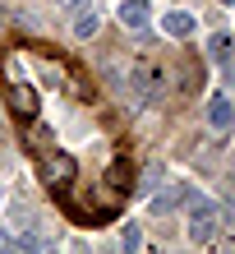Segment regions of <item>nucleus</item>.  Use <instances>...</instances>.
Segmentation results:
<instances>
[{
	"mask_svg": "<svg viewBox=\"0 0 235 254\" xmlns=\"http://www.w3.org/2000/svg\"><path fill=\"white\" fill-rule=\"evenodd\" d=\"M33 153H37V176L51 190H69V185H74L79 167H74V157H69V153H60V148H51V143H37Z\"/></svg>",
	"mask_w": 235,
	"mask_h": 254,
	"instance_id": "f257e3e1",
	"label": "nucleus"
},
{
	"mask_svg": "<svg viewBox=\"0 0 235 254\" xmlns=\"http://www.w3.org/2000/svg\"><path fill=\"white\" fill-rule=\"evenodd\" d=\"M217 227H222V203H212V199H194L189 203V241L194 245H208Z\"/></svg>",
	"mask_w": 235,
	"mask_h": 254,
	"instance_id": "f03ea898",
	"label": "nucleus"
},
{
	"mask_svg": "<svg viewBox=\"0 0 235 254\" xmlns=\"http://www.w3.org/2000/svg\"><path fill=\"white\" fill-rule=\"evenodd\" d=\"M5 245H14V241H9V236H5V231H0V250H5Z\"/></svg>",
	"mask_w": 235,
	"mask_h": 254,
	"instance_id": "f3484780",
	"label": "nucleus"
},
{
	"mask_svg": "<svg viewBox=\"0 0 235 254\" xmlns=\"http://www.w3.org/2000/svg\"><path fill=\"white\" fill-rule=\"evenodd\" d=\"M231 185H235V171H231Z\"/></svg>",
	"mask_w": 235,
	"mask_h": 254,
	"instance_id": "a211bd4d",
	"label": "nucleus"
},
{
	"mask_svg": "<svg viewBox=\"0 0 235 254\" xmlns=\"http://www.w3.org/2000/svg\"><path fill=\"white\" fill-rule=\"evenodd\" d=\"M157 185H161V167H148V176H143V194L157 190Z\"/></svg>",
	"mask_w": 235,
	"mask_h": 254,
	"instance_id": "ddd939ff",
	"label": "nucleus"
},
{
	"mask_svg": "<svg viewBox=\"0 0 235 254\" xmlns=\"http://www.w3.org/2000/svg\"><path fill=\"white\" fill-rule=\"evenodd\" d=\"M97 33H101V19H97L93 9H83V14H74V37H79V42H93Z\"/></svg>",
	"mask_w": 235,
	"mask_h": 254,
	"instance_id": "1a4fd4ad",
	"label": "nucleus"
},
{
	"mask_svg": "<svg viewBox=\"0 0 235 254\" xmlns=\"http://www.w3.org/2000/svg\"><path fill=\"white\" fill-rule=\"evenodd\" d=\"M106 185H111V190H120V194L129 190V162H115V167L106 171Z\"/></svg>",
	"mask_w": 235,
	"mask_h": 254,
	"instance_id": "9d476101",
	"label": "nucleus"
},
{
	"mask_svg": "<svg viewBox=\"0 0 235 254\" xmlns=\"http://www.w3.org/2000/svg\"><path fill=\"white\" fill-rule=\"evenodd\" d=\"M161 33H166V37H175V42L194 37V14H189V9H171L166 19H161Z\"/></svg>",
	"mask_w": 235,
	"mask_h": 254,
	"instance_id": "0eeeda50",
	"label": "nucleus"
},
{
	"mask_svg": "<svg viewBox=\"0 0 235 254\" xmlns=\"http://www.w3.org/2000/svg\"><path fill=\"white\" fill-rule=\"evenodd\" d=\"M14 245H19V250H37L42 241H37V236H33V231H28V236H19V241H14Z\"/></svg>",
	"mask_w": 235,
	"mask_h": 254,
	"instance_id": "2eb2a0df",
	"label": "nucleus"
},
{
	"mask_svg": "<svg viewBox=\"0 0 235 254\" xmlns=\"http://www.w3.org/2000/svg\"><path fill=\"white\" fill-rule=\"evenodd\" d=\"M208 56H212V61H226V56H231V37H226V33L208 37Z\"/></svg>",
	"mask_w": 235,
	"mask_h": 254,
	"instance_id": "9b49d317",
	"label": "nucleus"
},
{
	"mask_svg": "<svg viewBox=\"0 0 235 254\" xmlns=\"http://www.w3.org/2000/svg\"><path fill=\"white\" fill-rule=\"evenodd\" d=\"M120 245H125V250H139V245H143V227H139V222H125Z\"/></svg>",
	"mask_w": 235,
	"mask_h": 254,
	"instance_id": "f8f14e48",
	"label": "nucleus"
},
{
	"mask_svg": "<svg viewBox=\"0 0 235 254\" xmlns=\"http://www.w3.org/2000/svg\"><path fill=\"white\" fill-rule=\"evenodd\" d=\"M231 125H235V107H231V97H226V93H212V102H208V129L226 134Z\"/></svg>",
	"mask_w": 235,
	"mask_h": 254,
	"instance_id": "423d86ee",
	"label": "nucleus"
},
{
	"mask_svg": "<svg viewBox=\"0 0 235 254\" xmlns=\"http://www.w3.org/2000/svg\"><path fill=\"white\" fill-rule=\"evenodd\" d=\"M88 5H93V0H60V9H65V14H83Z\"/></svg>",
	"mask_w": 235,
	"mask_h": 254,
	"instance_id": "4468645a",
	"label": "nucleus"
},
{
	"mask_svg": "<svg viewBox=\"0 0 235 254\" xmlns=\"http://www.w3.org/2000/svg\"><path fill=\"white\" fill-rule=\"evenodd\" d=\"M222 217H226V222H235V203H231V208H222Z\"/></svg>",
	"mask_w": 235,
	"mask_h": 254,
	"instance_id": "dca6fc26",
	"label": "nucleus"
},
{
	"mask_svg": "<svg viewBox=\"0 0 235 254\" xmlns=\"http://www.w3.org/2000/svg\"><path fill=\"white\" fill-rule=\"evenodd\" d=\"M222 5H231V0H222Z\"/></svg>",
	"mask_w": 235,
	"mask_h": 254,
	"instance_id": "6ab92c4d",
	"label": "nucleus"
},
{
	"mask_svg": "<svg viewBox=\"0 0 235 254\" xmlns=\"http://www.w3.org/2000/svg\"><path fill=\"white\" fill-rule=\"evenodd\" d=\"M198 199V190L194 185H175V190H161L157 199H152V213L157 217H166V213H180V208H189Z\"/></svg>",
	"mask_w": 235,
	"mask_h": 254,
	"instance_id": "39448f33",
	"label": "nucleus"
},
{
	"mask_svg": "<svg viewBox=\"0 0 235 254\" xmlns=\"http://www.w3.org/2000/svg\"><path fill=\"white\" fill-rule=\"evenodd\" d=\"M129 88H134V97L152 102V97H161V88H166V74L152 61H139V65H129Z\"/></svg>",
	"mask_w": 235,
	"mask_h": 254,
	"instance_id": "7ed1b4c3",
	"label": "nucleus"
},
{
	"mask_svg": "<svg viewBox=\"0 0 235 254\" xmlns=\"http://www.w3.org/2000/svg\"><path fill=\"white\" fill-rule=\"evenodd\" d=\"M5 107L19 116V121H37V88H28V83L14 79V83L5 88Z\"/></svg>",
	"mask_w": 235,
	"mask_h": 254,
	"instance_id": "20e7f679",
	"label": "nucleus"
},
{
	"mask_svg": "<svg viewBox=\"0 0 235 254\" xmlns=\"http://www.w3.org/2000/svg\"><path fill=\"white\" fill-rule=\"evenodd\" d=\"M120 23L134 28V33H143V28H148V5H143V0H125L120 5Z\"/></svg>",
	"mask_w": 235,
	"mask_h": 254,
	"instance_id": "6e6552de",
	"label": "nucleus"
},
{
	"mask_svg": "<svg viewBox=\"0 0 235 254\" xmlns=\"http://www.w3.org/2000/svg\"><path fill=\"white\" fill-rule=\"evenodd\" d=\"M231 245H235V241H231Z\"/></svg>",
	"mask_w": 235,
	"mask_h": 254,
	"instance_id": "aec40b11",
	"label": "nucleus"
}]
</instances>
